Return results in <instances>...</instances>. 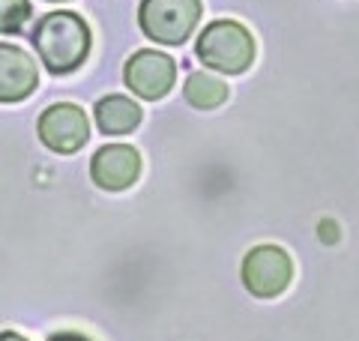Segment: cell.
<instances>
[{"instance_id": "obj_2", "label": "cell", "mask_w": 359, "mask_h": 341, "mask_svg": "<svg viewBox=\"0 0 359 341\" xmlns=\"http://www.w3.org/2000/svg\"><path fill=\"white\" fill-rule=\"evenodd\" d=\"M195 54L210 69L224 75H240L255 60V39L243 25L222 18L204 27V33L198 36Z\"/></svg>"}, {"instance_id": "obj_7", "label": "cell", "mask_w": 359, "mask_h": 341, "mask_svg": "<svg viewBox=\"0 0 359 341\" xmlns=\"http://www.w3.org/2000/svg\"><path fill=\"white\" fill-rule=\"evenodd\" d=\"M141 174V156L126 144H108L96 150L90 162V177L93 183L105 192H123L129 189Z\"/></svg>"}, {"instance_id": "obj_8", "label": "cell", "mask_w": 359, "mask_h": 341, "mask_svg": "<svg viewBox=\"0 0 359 341\" xmlns=\"http://www.w3.org/2000/svg\"><path fill=\"white\" fill-rule=\"evenodd\" d=\"M39 84L36 63L21 48L0 42V102H21L27 99Z\"/></svg>"}, {"instance_id": "obj_9", "label": "cell", "mask_w": 359, "mask_h": 341, "mask_svg": "<svg viewBox=\"0 0 359 341\" xmlns=\"http://www.w3.org/2000/svg\"><path fill=\"white\" fill-rule=\"evenodd\" d=\"M141 123V108L126 96H105L96 102V126L105 135H129Z\"/></svg>"}, {"instance_id": "obj_5", "label": "cell", "mask_w": 359, "mask_h": 341, "mask_svg": "<svg viewBox=\"0 0 359 341\" xmlns=\"http://www.w3.org/2000/svg\"><path fill=\"white\" fill-rule=\"evenodd\" d=\"M123 81L141 99H162L177 81V63L162 51H138L123 66Z\"/></svg>"}, {"instance_id": "obj_10", "label": "cell", "mask_w": 359, "mask_h": 341, "mask_svg": "<svg viewBox=\"0 0 359 341\" xmlns=\"http://www.w3.org/2000/svg\"><path fill=\"white\" fill-rule=\"evenodd\" d=\"M183 96L189 105H195L201 111H212L228 99V84L210 72H192L183 84Z\"/></svg>"}, {"instance_id": "obj_12", "label": "cell", "mask_w": 359, "mask_h": 341, "mask_svg": "<svg viewBox=\"0 0 359 341\" xmlns=\"http://www.w3.org/2000/svg\"><path fill=\"white\" fill-rule=\"evenodd\" d=\"M48 341H90V338H84L81 333H72V329H66V333H57V335H51Z\"/></svg>"}, {"instance_id": "obj_11", "label": "cell", "mask_w": 359, "mask_h": 341, "mask_svg": "<svg viewBox=\"0 0 359 341\" xmlns=\"http://www.w3.org/2000/svg\"><path fill=\"white\" fill-rule=\"evenodd\" d=\"M30 18V0H0V33H21Z\"/></svg>"}, {"instance_id": "obj_13", "label": "cell", "mask_w": 359, "mask_h": 341, "mask_svg": "<svg viewBox=\"0 0 359 341\" xmlns=\"http://www.w3.org/2000/svg\"><path fill=\"white\" fill-rule=\"evenodd\" d=\"M0 341H27V338L18 333H0Z\"/></svg>"}, {"instance_id": "obj_4", "label": "cell", "mask_w": 359, "mask_h": 341, "mask_svg": "<svg viewBox=\"0 0 359 341\" xmlns=\"http://www.w3.org/2000/svg\"><path fill=\"white\" fill-rule=\"evenodd\" d=\"M290 276H294V264L278 246H257L243 260V284L261 300L278 297L290 284Z\"/></svg>"}, {"instance_id": "obj_3", "label": "cell", "mask_w": 359, "mask_h": 341, "mask_svg": "<svg viewBox=\"0 0 359 341\" xmlns=\"http://www.w3.org/2000/svg\"><path fill=\"white\" fill-rule=\"evenodd\" d=\"M201 21V0H144L138 6V25L150 39L180 45L195 33Z\"/></svg>"}, {"instance_id": "obj_6", "label": "cell", "mask_w": 359, "mask_h": 341, "mask_svg": "<svg viewBox=\"0 0 359 341\" xmlns=\"http://www.w3.org/2000/svg\"><path fill=\"white\" fill-rule=\"evenodd\" d=\"M36 129H39V141L54 153H78L90 138L87 114L78 105H69V102L45 108Z\"/></svg>"}, {"instance_id": "obj_1", "label": "cell", "mask_w": 359, "mask_h": 341, "mask_svg": "<svg viewBox=\"0 0 359 341\" xmlns=\"http://www.w3.org/2000/svg\"><path fill=\"white\" fill-rule=\"evenodd\" d=\"M33 48H36L48 72H75L90 51V27L84 25L81 15L69 13V9H57V13H48L36 21Z\"/></svg>"}, {"instance_id": "obj_14", "label": "cell", "mask_w": 359, "mask_h": 341, "mask_svg": "<svg viewBox=\"0 0 359 341\" xmlns=\"http://www.w3.org/2000/svg\"><path fill=\"white\" fill-rule=\"evenodd\" d=\"M51 4H60V0H51Z\"/></svg>"}]
</instances>
